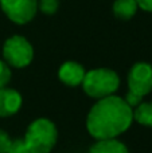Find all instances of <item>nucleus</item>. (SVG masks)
Returning a JSON list of instances; mask_svg holds the SVG:
<instances>
[{
  "instance_id": "1",
  "label": "nucleus",
  "mask_w": 152,
  "mask_h": 153,
  "mask_svg": "<svg viewBox=\"0 0 152 153\" xmlns=\"http://www.w3.org/2000/svg\"><path fill=\"white\" fill-rule=\"evenodd\" d=\"M133 124V109L113 94L97 100L86 116V130L94 140L118 138Z\"/></svg>"
},
{
  "instance_id": "2",
  "label": "nucleus",
  "mask_w": 152,
  "mask_h": 153,
  "mask_svg": "<svg viewBox=\"0 0 152 153\" xmlns=\"http://www.w3.org/2000/svg\"><path fill=\"white\" fill-rule=\"evenodd\" d=\"M23 140L31 153H50L58 141V129L51 120L39 117L28 124Z\"/></svg>"
},
{
  "instance_id": "3",
  "label": "nucleus",
  "mask_w": 152,
  "mask_h": 153,
  "mask_svg": "<svg viewBox=\"0 0 152 153\" xmlns=\"http://www.w3.org/2000/svg\"><path fill=\"white\" fill-rule=\"evenodd\" d=\"M120 83V76L115 70L108 67H97L86 71L81 86L88 97L101 100L116 94Z\"/></svg>"
},
{
  "instance_id": "4",
  "label": "nucleus",
  "mask_w": 152,
  "mask_h": 153,
  "mask_svg": "<svg viewBox=\"0 0 152 153\" xmlns=\"http://www.w3.org/2000/svg\"><path fill=\"white\" fill-rule=\"evenodd\" d=\"M3 59L12 69H26L34 61V47L23 35H11L1 47Z\"/></svg>"
},
{
  "instance_id": "5",
  "label": "nucleus",
  "mask_w": 152,
  "mask_h": 153,
  "mask_svg": "<svg viewBox=\"0 0 152 153\" xmlns=\"http://www.w3.org/2000/svg\"><path fill=\"white\" fill-rule=\"evenodd\" d=\"M0 7L8 20L24 26L38 13V0H0Z\"/></svg>"
},
{
  "instance_id": "6",
  "label": "nucleus",
  "mask_w": 152,
  "mask_h": 153,
  "mask_svg": "<svg viewBox=\"0 0 152 153\" xmlns=\"http://www.w3.org/2000/svg\"><path fill=\"white\" fill-rule=\"evenodd\" d=\"M128 91L144 98L152 91V65L148 62H136L127 75Z\"/></svg>"
},
{
  "instance_id": "7",
  "label": "nucleus",
  "mask_w": 152,
  "mask_h": 153,
  "mask_svg": "<svg viewBox=\"0 0 152 153\" xmlns=\"http://www.w3.org/2000/svg\"><path fill=\"white\" fill-rule=\"evenodd\" d=\"M23 105V97L16 89L1 87L0 89V118H8L19 113Z\"/></svg>"
},
{
  "instance_id": "8",
  "label": "nucleus",
  "mask_w": 152,
  "mask_h": 153,
  "mask_svg": "<svg viewBox=\"0 0 152 153\" xmlns=\"http://www.w3.org/2000/svg\"><path fill=\"white\" fill-rule=\"evenodd\" d=\"M86 70L81 63L75 61H66L59 66L58 78L63 85L69 87H77L82 85Z\"/></svg>"
},
{
  "instance_id": "9",
  "label": "nucleus",
  "mask_w": 152,
  "mask_h": 153,
  "mask_svg": "<svg viewBox=\"0 0 152 153\" xmlns=\"http://www.w3.org/2000/svg\"><path fill=\"white\" fill-rule=\"evenodd\" d=\"M88 153H129V149L118 138L96 140V143L89 148Z\"/></svg>"
},
{
  "instance_id": "10",
  "label": "nucleus",
  "mask_w": 152,
  "mask_h": 153,
  "mask_svg": "<svg viewBox=\"0 0 152 153\" xmlns=\"http://www.w3.org/2000/svg\"><path fill=\"white\" fill-rule=\"evenodd\" d=\"M139 5L136 0H115L112 5L113 15L116 19L128 22L136 15Z\"/></svg>"
},
{
  "instance_id": "11",
  "label": "nucleus",
  "mask_w": 152,
  "mask_h": 153,
  "mask_svg": "<svg viewBox=\"0 0 152 153\" xmlns=\"http://www.w3.org/2000/svg\"><path fill=\"white\" fill-rule=\"evenodd\" d=\"M133 121L145 128H152V101H142L133 108Z\"/></svg>"
},
{
  "instance_id": "12",
  "label": "nucleus",
  "mask_w": 152,
  "mask_h": 153,
  "mask_svg": "<svg viewBox=\"0 0 152 153\" xmlns=\"http://www.w3.org/2000/svg\"><path fill=\"white\" fill-rule=\"evenodd\" d=\"M59 10V0H38V11L45 15H55Z\"/></svg>"
},
{
  "instance_id": "13",
  "label": "nucleus",
  "mask_w": 152,
  "mask_h": 153,
  "mask_svg": "<svg viewBox=\"0 0 152 153\" xmlns=\"http://www.w3.org/2000/svg\"><path fill=\"white\" fill-rule=\"evenodd\" d=\"M12 78V70L5 63L4 59H0V89L8 86Z\"/></svg>"
},
{
  "instance_id": "14",
  "label": "nucleus",
  "mask_w": 152,
  "mask_h": 153,
  "mask_svg": "<svg viewBox=\"0 0 152 153\" xmlns=\"http://www.w3.org/2000/svg\"><path fill=\"white\" fill-rule=\"evenodd\" d=\"M7 153H31V152H30L28 146H27L26 141L23 138H15L11 143Z\"/></svg>"
},
{
  "instance_id": "15",
  "label": "nucleus",
  "mask_w": 152,
  "mask_h": 153,
  "mask_svg": "<svg viewBox=\"0 0 152 153\" xmlns=\"http://www.w3.org/2000/svg\"><path fill=\"white\" fill-rule=\"evenodd\" d=\"M11 143H12V138L8 134V132L0 128V153H7Z\"/></svg>"
},
{
  "instance_id": "16",
  "label": "nucleus",
  "mask_w": 152,
  "mask_h": 153,
  "mask_svg": "<svg viewBox=\"0 0 152 153\" xmlns=\"http://www.w3.org/2000/svg\"><path fill=\"white\" fill-rule=\"evenodd\" d=\"M124 100H125V102L128 103V105L131 106L132 109H133V108H136V106L139 105L140 102H142L143 98L139 97V95H136V94H133V93L128 91V93L125 94V97H124Z\"/></svg>"
},
{
  "instance_id": "17",
  "label": "nucleus",
  "mask_w": 152,
  "mask_h": 153,
  "mask_svg": "<svg viewBox=\"0 0 152 153\" xmlns=\"http://www.w3.org/2000/svg\"><path fill=\"white\" fill-rule=\"evenodd\" d=\"M139 10L144 11V12L152 13V0H136Z\"/></svg>"
}]
</instances>
